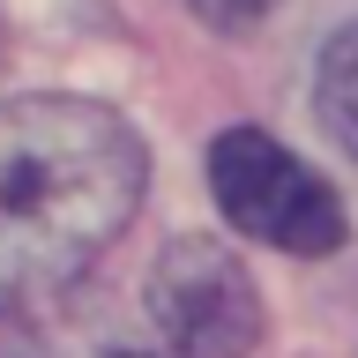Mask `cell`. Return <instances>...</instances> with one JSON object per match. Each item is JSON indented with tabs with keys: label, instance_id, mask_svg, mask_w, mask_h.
<instances>
[{
	"label": "cell",
	"instance_id": "cell-5",
	"mask_svg": "<svg viewBox=\"0 0 358 358\" xmlns=\"http://www.w3.org/2000/svg\"><path fill=\"white\" fill-rule=\"evenodd\" d=\"M194 15L209 22V30H262V22L276 15V0H194Z\"/></svg>",
	"mask_w": 358,
	"mask_h": 358
},
{
	"label": "cell",
	"instance_id": "cell-3",
	"mask_svg": "<svg viewBox=\"0 0 358 358\" xmlns=\"http://www.w3.org/2000/svg\"><path fill=\"white\" fill-rule=\"evenodd\" d=\"M150 313L179 358H246L262 343V291L217 239H172L150 268Z\"/></svg>",
	"mask_w": 358,
	"mask_h": 358
},
{
	"label": "cell",
	"instance_id": "cell-2",
	"mask_svg": "<svg viewBox=\"0 0 358 358\" xmlns=\"http://www.w3.org/2000/svg\"><path fill=\"white\" fill-rule=\"evenodd\" d=\"M209 187H217V209L262 246H284V254H336L343 246V201L329 194V179L313 164H299L262 127L217 134Z\"/></svg>",
	"mask_w": 358,
	"mask_h": 358
},
{
	"label": "cell",
	"instance_id": "cell-4",
	"mask_svg": "<svg viewBox=\"0 0 358 358\" xmlns=\"http://www.w3.org/2000/svg\"><path fill=\"white\" fill-rule=\"evenodd\" d=\"M313 105H321V127L358 157V22L329 38V52H321V83H313Z\"/></svg>",
	"mask_w": 358,
	"mask_h": 358
},
{
	"label": "cell",
	"instance_id": "cell-1",
	"mask_svg": "<svg viewBox=\"0 0 358 358\" xmlns=\"http://www.w3.org/2000/svg\"><path fill=\"white\" fill-rule=\"evenodd\" d=\"M142 142L90 97H0V306L75 284L142 201Z\"/></svg>",
	"mask_w": 358,
	"mask_h": 358
}]
</instances>
